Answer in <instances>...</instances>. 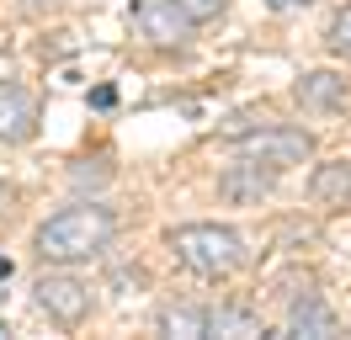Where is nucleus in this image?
I'll return each mask as SVG.
<instances>
[{
	"instance_id": "nucleus-13",
	"label": "nucleus",
	"mask_w": 351,
	"mask_h": 340,
	"mask_svg": "<svg viewBox=\"0 0 351 340\" xmlns=\"http://www.w3.org/2000/svg\"><path fill=\"white\" fill-rule=\"evenodd\" d=\"M325 38H330V48H335V53H346V59H351V5L330 16V32H325Z\"/></svg>"
},
{
	"instance_id": "nucleus-18",
	"label": "nucleus",
	"mask_w": 351,
	"mask_h": 340,
	"mask_svg": "<svg viewBox=\"0 0 351 340\" xmlns=\"http://www.w3.org/2000/svg\"><path fill=\"white\" fill-rule=\"evenodd\" d=\"M0 282H11V260L5 255H0Z\"/></svg>"
},
{
	"instance_id": "nucleus-2",
	"label": "nucleus",
	"mask_w": 351,
	"mask_h": 340,
	"mask_svg": "<svg viewBox=\"0 0 351 340\" xmlns=\"http://www.w3.org/2000/svg\"><path fill=\"white\" fill-rule=\"evenodd\" d=\"M171 250L197 276H229L245 266V239L234 229H223V223H181L171 234Z\"/></svg>"
},
{
	"instance_id": "nucleus-16",
	"label": "nucleus",
	"mask_w": 351,
	"mask_h": 340,
	"mask_svg": "<svg viewBox=\"0 0 351 340\" xmlns=\"http://www.w3.org/2000/svg\"><path fill=\"white\" fill-rule=\"evenodd\" d=\"M117 101V90H112V85H96V90H90V106H112Z\"/></svg>"
},
{
	"instance_id": "nucleus-5",
	"label": "nucleus",
	"mask_w": 351,
	"mask_h": 340,
	"mask_svg": "<svg viewBox=\"0 0 351 340\" xmlns=\"http://www.w3.org/2000/svg\"><path fill=\"white\" fill-rule=\"evenodd\" d=\"M133 21H138V32L160 48H181V42L192 38V27L197 21L181 11V0H138L133 5Z\"/></svg>"
},
{
	"instance_id": "nucleus-10",
	"label": "nucleus",
	"mask_w": 351,
	"mask_h": 340,
	"mask_svg": "<svg viewBox=\"0 0 351 340\" xmlns=\"http://www.w3.org/2000/svg\"><path fill=\"white\" fill-rule=\"evenodd\" d=\"M298 101H304V106H319V112H325V106H341V101H346V80H341V75H330V69H314V75L298 80Z\"/></svg>"
},
{
	"instance_id": "nucleus-19",
	"label": "nucleus",
	"mask_w": 351,
	"mask_h": 340,
	"mask_svg": "<svg viewBox=\"0 0 351 340\" xmlns=\"http://www.w3.org/2000/svg\"><path fill=\"white\" fill-rule=\"evenodd\" d=\"M5 208H11V191H5V186H0V212H5Z\"/></svg>"
},
{
	"instance_id": "nucleus-20",
	"label": "nucleus",
	"mask_w": 351,
	"mask_h": 340,
	"mask_svg": "<svg viewBox=\"0 0 351 340\" xmlns=\"http://www.w3.org/2000/svg\"><path fill=\"white\" fill-rule=\"evenodd\" d=\"M27 5H32V11H38V5H43V0H27Z\"/></svg>"
},
{
	"instance_id": "nucleus-6",
	"label": "nucleus",
	"mask_w": 351,
	"mask_h": 340,
	"mask_svg": "<svg viewBox=\"0 0 351 340\" xmlns=\"http://www.w3.org/2000/svg\"><path fill=\"white\" fill-rule=\"evenodd\" d=\"M38 133V101L22 85H0V144H27Z\"/></svg>"
},
{
	"instance_id": "nucleus-8",
	"label": "nucleus",
	"mask_w": 351,
	"mask_h": 340,
	"mask_svg": "<svg viewBox=\"0 0 351 340\" xmlns=\"http://www.w3.org/2000/svg\"><path fill=\"white\" fill-rule=\"evenodd\" d=\"M287 330L308 335V340H330L341 324H335V314H330V303L319 293H304V298H293V308H287Z\"/></svg>"
},
{
	"instance_id": "nucleus-4",
	"label": "nucleus",
	"mask_w": 351,
	"mask_h": 340,
	"mask_svg": "<svg viewBox=\"0 0 351 340\" xmlns=\"http://www.w3.org/2000/svg\"><path fill=\"white\" fill-rule=\"evenodd\" d=\"M32 293H38V308L53 314L59 324H80L86 308H90V287L80 282V276H69V271H43Z\"/></svg>"
},
{
	"instance_id": "nucleus-3",
	"label": "nucleus",
	"mask_w": 351,
	"mask_h": 340,
	"mask_svg": "<svg viewBox=\"0 0 351 340\" xmlns=\"http://www.w3.org/2000/svg\"><path fill=\"white\" fill-rule=\"evenodd\" d=\"M234 149L256 165L287 170V165H304L314 154V138L298 133V127H234Z\"/></svg>"
},
{
	"instance_id": "nucleus-15",
	"label": "nucleus",
	"mask_w": 351,
	"mask_h": 340,
	"mask_svg": "<svg viewBox=\"0 0 351 340\" xmlns=\"http://www.w3.org/2000/svg\"><path fill=\"white\" fill-rule=\"evenodd\" d=\"M223 5H229V0H181V11H186L192 21H213Z\"/></svg>"
},
{
	"instance_id": "nucleus-1",
	"label": "nucleus",
	"mask_w": 351,
	"mask_h": 340,
	"mask_svg": "<svg viewBox=\"0 0 351 340\" xmlns=\"http://www.w3.org/2000/svg\"><path fill=\"white\" fill-rule=\"evenodd\" d=\"M112 229H117V223H112V212L101 208V202L64 208V212H53L43 229H38V255H43V260H59V266L90 260L96 250H107Z\"/></svg>"
},
{
	"instance_id": "nucleus-7",
	"label": "nucleus",
	"mask_w": 351,
	"mask_h": 340,
	"mask_svg": "<svg viewBox=\"0 0 351 340\" xmlns=\"http://www.w3.org/2000/svg\"><path fill=\"white\" fill-rule=\"evenodd\" d=\"M266 191H271V175H266L256 160H245V165H229L219 175V197L223 202H234V208H250V202H261Z\"/></svg>"
},
{
	"instance_id": "nucleus-14",
	"label": "nucleus",
	"mask_w": 351,
	"mask_h": 340,
	"mask_svg": "<svg viewBox=\"0 0 351 340\" xmlns=\"http://www.w3.org/2000/svg\"><path fill=\"white\" fill-rule=\"evenodd\" d=\"M69 181H75L80 191H86V186H101V181H107V165H101V160L90 165V160H86V165H75V170H69Z\"/></svg>"
},
{
	"instance_id": "nucleus-17",
	"label": "nucleus",
	"mask_w": 351,
	"mask_h": 340,
	"mask_svg": "<svg viewBox=\"0 0 351 340\" xmlns=\"http://www.w3.org/2000/svg\"><path fill=\"white\" fill-rule=\"evenodd\" d=\"M271 11H298V5H314V0H266Z\"/></svg>"
},
{
	"instance_id": "nucleus-21",
	"label": "nucleus",
	"mask_w": 351,
	"mask_h": 340,
	"mask_svg": "<svg viewBox=\"0 0 351 340\" xmlns=\"http://www.w3.org/2000/svg\"><path fill=\"white\" fill-rule=\"evenodd\" d=\"M0 335H11V330H5V324H0Z\"/></svg>"
},
{
	"instance_id": "nucleus-9",
	"label": "nucleus",
	"mask_w": 351,
	"mask_h": 340,
	"mask_svg": "<svg viewBox=\"0 0 351 340\" xmlns=\"http://www.w3.org/2000/svg\"><path fill=\"white\" fill-rule=\"evenodd\" d=\"M308 197H314L319 208H346V202H351V165H346V160L319 165V170H314V181H308Z\"/></svg>"
},
{
	"instance_id": "nucleus-11",
	"label": "nucleus",
	"mask_w": 351,
	"mask_h": 340,
	"mask_svg": "<svg viewBox=\"0 0 351 340\" xmlns=\"http://www.w3.org/2000/svg\"><path fill=\"white\" fill-rule=\"evenodd\" d=\"M208 335L256 340V335H266V324H261L256 314H245V308H219V314H208Z\"/></svg>"
},
{
	"instance_id": "nucleus-12",
	"label": "nucleus",
	"mask_w": 351,
	"mask_h": 340,
	"mask_svg": "<svg viewBox=\"0 0 351 340\" xmlns=\"http://www.w3.org/2000/svg\"><path fill=\"white\" fill-rule=\"evenodd\" d=\"M160 330H165V335H181V340H202L208 335V314H202V308H165V314H160Z\"/></svg>"
}]
</instances>
